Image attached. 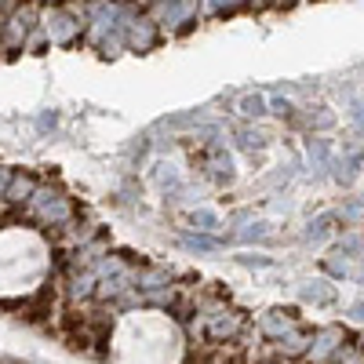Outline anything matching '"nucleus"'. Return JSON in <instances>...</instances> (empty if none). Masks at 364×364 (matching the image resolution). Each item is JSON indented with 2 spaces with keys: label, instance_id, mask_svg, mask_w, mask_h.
<instances>
[{
  "label": "nucleus",
  "instance_id": "nucleus-6",
  "mask_svg": "<svg viewBox=\"0 0 364 364\" xmlns=\"http://www.w3.org/2000/svg\"><path fill=\"white\" fill-rule=\"evenodd\" d=\"M223 364H248V357H244V354H230Z\"/></svg>",
  "mask_w": 364,
  "mask_h": 364
},
{
  "label": "nucleus",
  "instance_id": "nucleus-2",
  "mask_svg": "<svg viewBox=\"0 0 364 364\" xmlns=\"http://www.w3.org/2000/svg\"><path fill=\"white\" fill-rule=\"evenodd\" d=\"M182 248H189V251H215L219 241H208V237H182Z\"/></svg>",
  "mask_w": 364,
  "mask_h": 364
},
{
  "label": "nucleus",
  "instance_id": "nucleus-8",
  "mask_svg": "<svg viewBox=\"0 0 364 364\" xmlns=\"http://www.w3.org/2000/svg\"><path fill=\"white\" fill-rule=\"evenodd\" d=\"M266 364H280V361H266Z\"/></svg>",
  "mask_w": 364,
  "mask_h": 364
},
{
  "label": "nucleus",
  "instance_id": "nucleus-3",
  "mask_svg": "<svg viewBox=\"0 0 364 364\" xmlns=\"http://www.w3.org/2000/svg\"><path fill=\"white\" fill-rule=\"evenodd\" d=\"M303 295H306V299H313V303H331V288H321V280H313Z\"/></svg>",
  "mask_w": 364,
  "mask_h": 364
},
{
  "label": "nucleus",
  "instance_id": "nucleus-7",
  "mask_svg": "<svg viewBox=\"0 0 364 364\" xmlns=\"http://www.w3.org/2000/svg\"><path fill=\"white\" fill-rule=\"evenodd\" d=\"M354 317H364V303H357V306H354Z\"/></svg>",
  "mask_w": 364,
  "mask_h": 364
},
{
  "label": "nucleus",
  "instance_id": "nucleus-4",
  "mask_svg": "<svg viewBox=\"0 0 364 364\" xmlns=\"http://www.w3.org/2000/svg\"><path fill=\"white\" fill-rule=\"evenodd\" d=\"M193 223H197L200 230H212V226H215V215H212V212H197Z\"/></svg>",
  "mask_w": 364,
  "mask_h": 364
},
{
  "label": "nucleus",
  "instance_id": "nucleus-1",
  "mask_svg": "<svg viewBox=\"0 0 364 364\" xmlns=\"http://www.w3.org/2000/svg\"><path fill=\"white\" fill-rule=\"evenodd\" d=\"M29 193H33V179H29V175H22V179H15L8 189H4V197L8 200H26Z\"/></svg>",
  "mask_w": 364,
  "mask_h": 364
},
{
  "label": "nucleus",
  "instance_id": "nucleus-5",
  "mask_svg": "<svg viewBox=\"0 0 364 364\" xmlns=\"http://www.w3.org/2000/svg\"><path fill=\"white\" fill-rule=\"evenodd\" d=\"M244 113H262V99H248L244 102Z\"/></svg>",
  "mask_w": 364,
  "mask_h": 364
}]
</instances>
